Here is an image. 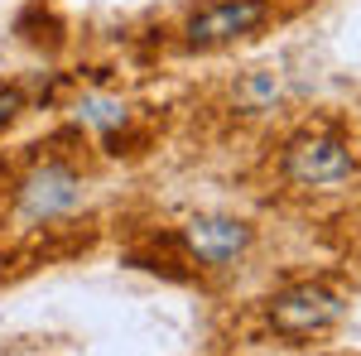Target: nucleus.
<instances>
[{
    "instance_id": "423d86ee",
    "label": "nucleus",
    "mask_w": 361,
    "mask_h": 356,
    "mask_svg": "<svg viewBox=\"0 0 361 356\" xmlns=\"http://www.w3.org/2000/svg\"><path fill=\"white\" fill-rule=\"evenodd\" d=\"M236 102L246 111H270L279 102V78L275 73H250L246 82H241V92H236Z\"/></svg>"
},
{
    "instance_id": "39448f33",
    "label": "nucleus",
    "mask_w": 361,
    "mask_h": 356,
    "mask_svg": "<svg viewBox=\"0 0 361 356\" xmlns=\"http://www.w3.org/2000/svg\"><path fill=\"white\" fill-rule=\"evenodd\" d=\"M250 236L255 231L241 217H193V221L178 226V246L188 250L197 265H212V270H222L236 255H246Z\"/></svg>"
},
{
    "instance_id": "f03ea898",
    "label": "nucleus",
    "mask_w": 361,
    "mask_h": 356,
    "mask_svg": "<svg viewBox=\"0 0 361 356\" xmlns=\"http://www.w3.org/2000/svg\"><path fill=\"white\" fill-rule=\"evenodd\" d=\"M270 20H275L270 0H207L202 10H193L183 20L178 44L188 54H222L231 44H246L255 34H265Z\"/></svg>"
},
{
    "instance_id": "6e6552de",
    "label": "nucleus",
    "mask_w": 361,
    "mask_h": 356,
    "mask_svg": "<svg viewBox=\"0 0 361 356\" xmlns=\"http://www.w3.org/2000/svg\"><path fill=\"white\" fill-rule=\"evenodd\" d=\"M25 111V87L20 82H0V130H10Z\"/></svg>"
},
{
    "instance_id": "f257e3e1",
    "label": "nucleus",
    "mask_w": 361,
    "mask_h": 356,
    "mask_svg": "<svg viewBox=\"0 0 361 356\" xmlns=\"http://www.w3.org/2000/svg\"><path fill=\"white\" fill-rule=\"evenodd\" d=\"M10 202H15V217L29 221V226L58 221L82 202V173H78L73 159H68L63 149H54V140H49V154H34V164L15 178Z\"/></svg>"
},
{
    "instance_id": "20e7f679",
    "label": "nucleus",
    "mask_w": 361,
    "mask_h": 356,
    "mask_svg": "<svg viewBox=\"0 0 361 356\" xmlns=\"http://www.w3.org/2000/svg\"><path fill=\"white\" fill-rule=\"evenodd\" d=\"M342 313H347L342 294L323 289V284H294V289H284V294H275L265 303V318L284 342H308L318 332L337 328Z\"/></svg>"
},
{
    "instance_id": "7ed1b4c3",
    "label": "nucleus",
    "mask_w": 361,
    "mask_h": 356,
    "mask_svg": "<svg viewBox=\"0 0 361 356\" xmlns=\"http://www.w3.org/2000/svg\"><path fill=\"white\" fill-rule=\"evenodd\" d=\"M279 173L294 188H337V183H347L357 173L352 140L337 135V130H304V135H294L284 145Z\"/></svg>"
},
{
    "instance_id": "0eeeda50",
    "label": "nucleus",
    "mask_w": 361,
    "mask_h": 356,
    "mask_svg": "<svg viewBox=\"0 0 361 356\" xmlns=\"http://www.w3.org/2000/svg\"><path fill=\"white\" fill-rule=\"evenodd\" d=\"M82 121L102 125V130L111 135V130H121V125H130V111L121 106V102H102V97H92V102H82Z\"/></svg>"
}]
</instances>
